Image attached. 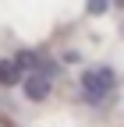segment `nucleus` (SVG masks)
I'll return each instance as SVG.
<instances>
[{"instance_id": "nucleus-1", "label": "nucleus", "mask_w": 124, "mask_h": 127, "mask_svg": "<svg viewBox=\"0 0 124 127\" xmlns=\"http://www.w3.org/2000/svg\"><path fill=\"white\" fill-rule=\"evenodd\" d=\"M114 85H117V78H114L110 67H96V71H85L82 74V92H85L89 102H103L106 95L114 92Z\"/></svg>"}, {"instance_id": "nucleus-3", "label": "nucleus", "mask_w": 124, "mask_h": 127, "mask_svg": "<svg viewBox=\"0 0 124 127\" xmlns=\"http://www.w3.org/2000/svg\"><path fill=\"white\" fill-rule=\"evenodd\" d=\"M18 81H21V67L14 64V57L0 60V85H4V88H11V85H18Z\"/></svg>"}, {"instance_id": "nucleus-2", "label": "nucleus", "mask_w": 124, "mask_h": 127, "mask_svg": "<svg viewBox=\"0 0 124 127\" xmlns=\"http://www.w3.org/2000/svg\"><path fill=\"white\" fill-rule=\"evenodd\" d=\"M50 88H53V71H32V74L25 78V95H28L32 102L46 99Z\"/></svg>"}]
</instances>
